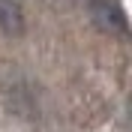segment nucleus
<instances>
[{
    "instance_id": "1",
    "label": "nucleus",
    "mask_w": 132,
    "mask_h": 132,
    "mask_svg": "<svg viewBox=\"0 0 132 132\" xmlns=\"http://www.w3.org/2000/svg\"><path fill=\"white\" fill-rule=\"evenodd\" d=\"M0 30L9 36L24 30V12L15 0H0Z\"/></svg>"
},
{
    "instance_id": "2",
    "label": "nucleus",
    "mask_w": 132,
    "mask_h": 132,
    "mask_svg": "<svg viewBox=\"0 0 132 132\" xmlns=\"http://www.w3.org/2000/svg\"><path fill=\"white\" fill-rule=\"evenodd\" d=\"M93 15L102 27H123V12L111 3V0H96L93 3Z\"/></svg>"
}]
</instances>
